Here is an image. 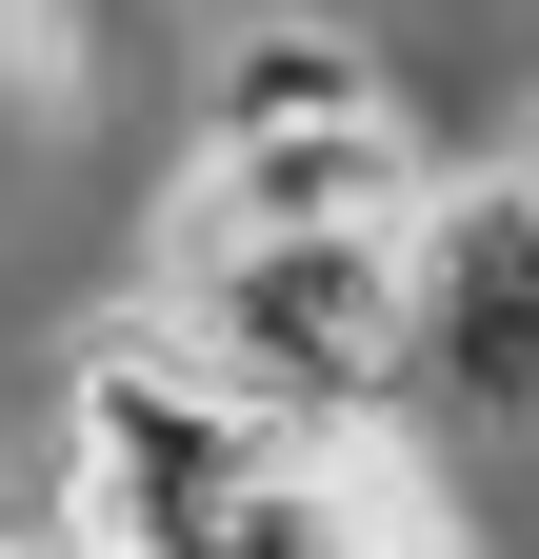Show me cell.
<instances>
[{
    "label": "cell",
    "mask_w": 539,
    "mask_h": 559,
    "mask_svg": "<svg viewBox=\"0 0 539 559\" xmlns=\"http://www.w3.org/2000/svg\"><path fill=\"white\" fill-rule=\"evenodd\" d=\"M141 300L220 360L280 440H380L420 400V320H399V240H160Z\"/></svg>",
    "instance_id": "obj_1"
},
{
    "label": "cell",
    "mask_w": 539,
    "mask_h": 559,
    "mask_svg": "<svg viewBox=\"0 0 539 559\" xmlns=\"http://www.w3.org/2000/svg\"><path fill=\"white\" fill-rule=\"evenodd\" d=\"M500 180H519V200H539V120H519V140H500Z\"/></svg>",
    "instance_id": "obj_4"
},
{
    "label": "cell",
    "mask_w": 539,
    "mask_h": 559,
    "mask_svg": "<svg viewBox=\"0 0 539 559\" xmlns=\"http://www.w3.org/2000/svg\"><path fill=\"white\" fill-rule=\"evenodd\" d=\"M399 320H420V400L459 440H539V200L500 160H440L399 221Z\"/></svg>",
    "instance_id": "obj_2"
},
{
    "label": "cell",
    "mask_w": 539,
    "mask_h": 559,
    "mask_svg": "<svg viewBox=\"0 0 539 559\" xmlns=\"http://www.w3.org/2000/svg\"><path fill=\"white\" fill-rule=\"evenodd\" d=\"M360 100H399V60L360 21H240L220 81H200V140H300V120H360Z\"/></svg>",
    "instance_id": "obj_3"
}]
</instances>
